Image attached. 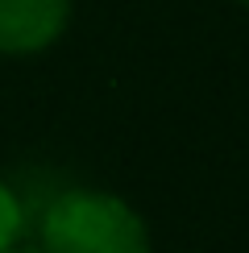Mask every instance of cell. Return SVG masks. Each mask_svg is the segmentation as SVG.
<instances>
[{
  "instance_id": "cell-1",
  "label": "cell",
  "mask_w": 249,
  "mask_h": 253,
  "mask_svg": "<svg viewBox=\"0 0 249 253\" xmlns=\"http://www.w3.org/2000/svg\"><path fill=\"white\" fill-rule=\"evenodd\" d=\"M38 237L42 253H150V228L137 208L96 187L54 195L42 212Z\"/></svg>"
},
{
  "instance_id": "cell-2",
  "label": "cell",
  "mask_w": 249,
  "mask_h": 253,
  "mask_svg": "<svg viewBox=\"0 0 249 253\" xmlns=\"http://www.w3.org/2000/svg\"><path fill=\"white\" fill-rule=\"evenodd\" d=\"M71 21V0H0V54H38Z\"/></svg>"
},
{
  "instance_id": "cell-4",
  "label": "cell",
  "mask_w": 249,
  "mask_h": 253,
  "mask_svg": "<svg viewBox=\"0 0 249 253\" xmlns=\"http://www.w3.org/2000/svg\"><path fill=\"white\" fill-rule=\"evenodd\" d=\"M8 253H38V249H21V245H17V249H8Z\"/></svg>"
},
{
  "instance_id": "cell-3",
  "label": "cell",
  "mask_w": 249,
  "mask_h": 253,
  "mask_svg": "<svg viewBox=\"0 0 249 253\" xmlns=\"http://www.w3.org/2000/svg\"><path fill=\"white\" fill-rule=\"evenodd\" d=\"M21 237H25V204L13 187L0 178V253L17 249Z\"/></svg>"
},
{
  "instance_id": "cell-5",
  "label": "cell",
  "mask_w": 249,
  "mask_h": 253,
  "mask_svg": "<svg viewBox=\"0 0 249 253\" xmlns=\"http://www.w3.org/2000/svg\"><path fill=\"white\" fill-rule=\"evenodd\" d=\"M237 4H249V0H237Z\"/></svg>"
}]
</instances>
